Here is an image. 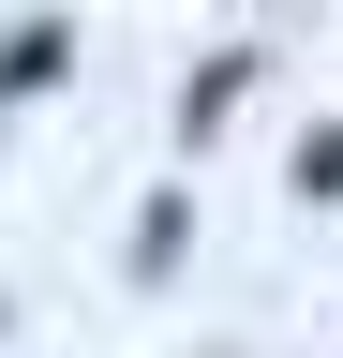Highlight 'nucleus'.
Returning a JSON list of instances; mask_svg holds the SVG:
<instances>
[{
    "label": "nucleus",
    "mask_w": 343,
    "mask_h": 358,
    "mask_svg": "<svg viewBox=\"0 0 343 358\" xmlns=\"http://www.w3.org/2000/svg\"><path fill=\"white\" fill-rule=\"evenodd\" d=\"M60 60H75V30H60V15H30L15 45H0V105H30V90H60Z\"/></svg>",
    "instance_id": "f257e3e1"
},
{
    "label": "nucleus",
    "mask_w": 343,
    "mask_h": 358,
    "mask_svg": "<svg viewBox=\"0 0 343 358\" xmlns=\"http://www.w3.org/2000/svg\"><path fill=\"white\" fill-rule=\"evenodd\" d=\"M239 90H254V60H209V75L180 90V134H194V150H209V134H224V120H239Z\"/></svg>",
    "instance_id": "f03ea898"
},
{
    "label": "nucleus",
    "mask_w": 343,
    "mask_h": 358,
    "mask_svg": "<svg viewBox=\"0 0 343 358\" xmlns=\"http://www.w3.org/2000/svg\"><path fill=\"white\" fill-rule=\"evenodd\" d=\"M298 194H314V209H343V120H314V134H298Z\"/></svg>",
    "instance_id": "7ed1b4c3"
}]
</instances>
